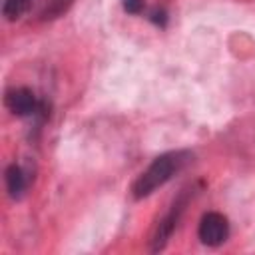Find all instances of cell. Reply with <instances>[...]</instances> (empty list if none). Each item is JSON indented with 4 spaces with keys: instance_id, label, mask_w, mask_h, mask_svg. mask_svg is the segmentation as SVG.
<instances>
[{
    "instance_id": "6da1fadb",
    "label": "cell",
    "mask_w": 255,
    "mask_h": 255,
    "mask_svg": "<svg viewBox=\"0 0 255 255\" xmlns=\"http://www.w3.org/2000/svg\"><path fill=\"white\" fill-rule=\"evenodd\" d=\"M193 159V153L187 149H173L157 155L133 181L131 195L135 199L149 197L153 191L163 187L173 175H177L189 161Z\"/></svg>"
},
{
    "instance_id": "7a4b0ae2",
    "label": "cell",
    "mask_w": 255,
    "mask_h": 255,
    "mask_svg": "<svg viewBox=\"0 0 255 255\" xmlns=\"http://www.w3.org/2000/svg\"><path fill=\"white\" fill-rule=\"evenodd\" d=\"M193 193H195L193 187L183 189V191L173 199V203H171V207L167 209V213L163 215V219H159V223H157V227H155V231H153V237H151V247H149L153 253L161 251V249L167 245V241H169V237L173 235V231H175V227H177V223H179V219H181V215H183V211H185V205L189 203V199L193 197Z\"/></svg>"
},
{
    "instance_id": "3957f363",
    "label": "cell",
    "mask_w": 255,
    "mask_h": 255,
    "mask_svg": "<svg viewBox=\"0 0 255 255\" xmlns=\"http://www.w3.org/2000/svg\"><path fill=\"white\" fill-rule=\"evenodd\" d=\"M197 237L203 245L207 247H219L227 241L229 237V221L223 213L217 211H207L197 227Z\"/></svg>"
},
{
    "instance_id": "277c9868",
    "label": "cell",
    "mask_w": 255,
    "mask_h": 255,
    "mask_svg": "<svg viewBox=\"0 0 255 255\" xmlns=\"http://www.w3.org/2000/svg\"><path fill=\"white\" fill-rule=\"evenodd\" d=\"M4 104L18 118H30V116L38 114L40 106H42L38 102L36 94L30 88H12V90H8L6 98H4Z\"/></svg>"
},
{
    "instance_id": "5b68a950",
    "label": "cell",
    "mask_w": 255,
    "mask_h": 255,
    "mask_svg": "<svg viewBox=\"0 0 255 255\" xmlns=\"http://www.w3.org/2000/svg\"><path fill=\"white\" fill-rule=\"evenodd\" d=\"M4 179H6V191L8 195L18 201L24 197L26 193V187H28V179H26V173L24 169L18 165V163H10L4 171Z\"/></svg>"
},
{
    "instance_id": "8992f818",
    "label": "cell",
    "mask_w": 255,
    "mask_h": 255,
    "mask_svg": "<svg viewBox=\"0 0 255 255\" xmlns=\"http://www.w3.org/2000/svg\"><path fill=\"white\" fill-rule=\"evenodd\" d=\"M34 0H4L2 4V14L6 20H18L32 8Z\"/></svg>"
},
{
    "instance_id": "52a82bcc",
    "label": "cell",
    "mask_w": 255,
    "mask_h": 255,
    "mask_svg": "<svg viewBox=\"0 0 255 255\" xmlns=\"http://www.w3.org/2000/svg\"><path fill=\"white\" fill-rule=\"evenodd\" d=\"M70 2H72V0H50L48 6H46V10L42 12V16H44V18H54V16L62 14V12L68 8Z\"/></svg>"
},
{
    "instance_id": "ba28073f",
    "label": "cell",
    "mask_w": 255,
    "mask_h": 255,
    "mask_svg": "<svg viewBox=\"0 0 255 255\" xmlns=\"http://www.w3.org/2000/svg\"><path fill=\"white\" fill-rule=\"evenodd\" d=\"M124 10L128 14H139L143 10V0H124Z\"/></svg>"
}]
</instances>
